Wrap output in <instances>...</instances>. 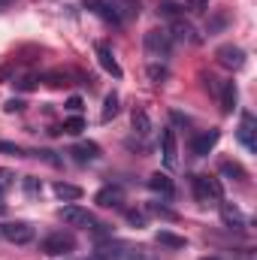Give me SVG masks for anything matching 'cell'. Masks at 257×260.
<instances>
[{
  "mask_svg": "<svg viewBox=\"0 0 257 260\" xmlns=\"http://www.w3.org/2000/svg\"><path fill=\"white\" fill-rule=\"evenodd\" d=\"M160 12H164V15H179V6H176V3H170V0H167V3H164V9H160Z\"/></svg>",
  "mask_w": 257,
  "mask_h": 260,
  "instance_id": "836d02e7",
  "label": "cell"
},
{
  "mask_svg": "<svg viewBox=\"0 0 257 260\" xmlns=\"http://www.w3.org/2000/svg\"><path fill=\"white\" fill-rule=\"evenodd\" d=\"M236 136H239V142H242L248 151H257V118H254V112H242Z\"/></svg>",
  "mask_w": 257,
  "mask_h": 260,
  "instance_id": "8992f818",
  "label": "cell"
},
{
  "mask_svg": "<svg viewBox=\"0 0 257 260\" xmlns=\"http://www.w3.org/2000/svg\"><path fill=\"white\" fill-rule=\"evenodd\" d=\"M94 203H97L100 209H121V206H124V191H121L118 185H106V188L97 191Z\"/></svg>",
  "mask_w": 257,
  "mask_h": 260,
  "instance_id": "9c48e42d",
  "label": "cell"
},
{
  "mask_svg": "<svg viewBox=\"0 0 257 260\" xmlns=\"http://www.w3.org/2000/svg\"><path fill=\"white\" fill-rule=\"evenodd\" d=\"M221 221H224L230 230H245V227H248L245 215H242L233 203H221Z\"/></svg>",
  "mask_w": 257,
  "mask_h": 260,
  "instance_id": "4fadbf2b",
  "label": "cell"
},
{
  "mask_svg": "<svg viewBox=\"0 0 257 260\" xmlns=\"http://www.w3.org/2000/svg\"><path fill=\"white\" fill-rule=\"evenodd\" d=\"M236 97H239L236 82H224V85H221V112H224V115H230V112L236 109Z\"/></svg>",
  "mask_w": 257,
  "mask_h": 260,
  "instance_id": "2e32d148",
  "label": "cell"
},
{
  "mask_svg": "<svg viewBox=\"0 0 257 260\" xmlns=\"http://www.w3.org/2000/svg\"><path fill=\"white\" fill-rule=\"evenodd\" d=\"M55 197L64 200V203H73L82 197V188L79 185H67V182H55Z\"/></svg>",
  "mask_w": 257,
  "mask_h": 260,
  "instance_id": "d6986e66",
  "label": "cell"
},
{
  "mask_svg": "<svg viewBox=\"0 0 257 260\" xmlns=\"http://www.w3.org/2000/svg\"><path fill=\"white\" fill-rule=\"evenodd\" d=\"M221 176L236 179V182H245V179H248V173H245L239 164H233V160H224V164H221Z\"/></svg>",
  "mask_w": 257,
  "mask_h": 260,
  "instance_id": "ffe728a7",
  "label": "cell"
},
{
  "mask_svg": "<svg viewBox=\"0 0 257 260\" xmlns=\"http://www.w3.org/2000/svg\"><path fill=\"white\" fill-rule=\"evenodd\" d=\"M154 242L164 245V248H188V239H185V236H176V233H170V230H157V233H154Z\"/></svg>",
  "mask_w": 257,
  "mask_h": 260,
  "instance_id": "ac0fdd59",
  "label": "cell"
},
{
  "mask_svg": "<svg viewBox=\"0 0 257 260\" xmlns=\"http://www.w3.org/2000/svg\"><path fill=\"white\" fill-rule=\"evenodd\" d=\"M194 197L200 206H215L224 200V188L215 176H194Z\"/></svg>",
  "mask_w": 257,
  "mask_h": 260,
  "instance_id": "7a4b0ae2",
  "label": "cell"
},
{
  "mask_svg": "<svg viewBox=\"0 0 257 260\" xmlns=\"http://www.w3.org/2000/svg\"><path fill=\"white\" fill-rule=\"evenodd\" d=\"M85 9L100 15L106 24H121V15L115 12V3H109V0H85Z\"/></svg>",
  "mask_w": 257,
  "mask_h": 260,
  "instance_id": "30bf717a",
  "label": "cell"
},
{
  "mask_svg": "<svg viewBox=\"0 0 257 260\" xmlns=\"http://www.w3.org/2000/svg\"><path fill=\"white\" fill-rule=\"evenodd\" d=\"M203 260H215V257H203Z\"/></svg>",
  "mask_w": 257,
  "mask_h": 260,
  "instance_id": "d590c367",
  "label": "cell"
},
{
  "mask_svg": "<svg viewBox=\"0 0 257 260\" xmlns=\"http://www.w3.org/2000/svg\"><path fill=\"white\" fill-rule=\"evenodd\" d=\"M0 151H3V154H12V157H21V154H24V151H21L18 145H12V142H0Z\"/></svg>",
  "mask_w": 257,
  "mask_h": 260,
  "instance_id": "f1b7e54d",
  "label": "cell"
},
{
  "mask_svg": "<svg viewBox=\"0 0 257 260\" xmlns=\"http://www.w3.org/2000/svg\"><path fill=\"white\" fill-rule=\"evenodd\" d=\"M15 88H21V91H30L34 85H37V76H30V73H24V76H18L15 82H12Z\"/></svg>",
  "mask_w": 257,
  "mask_h": 260,
  "instance_id": "4316f807",
  "label": "cell"
},
{
  "mask_svg": "<svg viewBox=\"0 0 257 260\" xmlns=\"http://www.w3.org/2000/svg\"><path fill=\"white\" fill-rule=\"evenodd\" d=\"M170 40H179V43H200L197 30H194L188 21H182V18L173 21V34H170Z\"/></svg>",
  "mask_w": 257,
  "mask_h": 260,
  "instance_id": "9a60e30c",
  "label": "cell"
},
{
  "mask_svg": "<svg viewBox=\"0 0 257 260\" xmlns=\"http://www.w3.org/2000/svg\"><path fill=\"white\" fill-rule=\"evenodd\" d=\"M215 58H218V64L227 67V70H242V67H245V52H242L239 46H233V43L221 46V49L215 52Z\"/></svg>",
  "mask_w": 257,
  "mask_h": 260,
  "instance_id": "ba28073f",
  "label": "cell"
},
{
  "mask_svg": "<svg viewBox=\"0 0 257 260\" xmlns=\"http://www.w3.org/2000/svg\"><path fill=\"white\" fill-rule=\"evenodd\" d=\"M76 248V236L73 233H64V230H58V233H49L43 242H40V251L43 254H49V257H64Z\"/></svg>",
  "mask_w": 257,
  "mask_h": 260,
  "instance_id": "277c9868",
  "label": "cell"
},
{
  "mask_svg": "<svg viewBox=\"0 0 257 260\" xmlns=\"http://www.w3.org/2000/svg\"><path fill=\"white\" fill-rule=\"evenodd\" d=\"M148 76H151V82H160V79L167 76V67H157V64H151V67H148Z\"/></svg>",
  "mask_w": 257,
  "mask_h": 260,
  "instance_id": "f546056e",
  "label": "cell"
},
{
  "mask_svg": "<svg viewBox=\"0 0 257 260\" xmlns=\"http://www.w3.org/2000/svg\"><path fill=\"white\" fill-rule=\"evenodd\" d=\"M118 115V94H106V100H103V121H109V118H115Z\"/></svg>",
  "mask_w": 257,
  "mask_h": 260,
  "instance_id": "7402d4cb",
  "label": "cell"
},
{
  "mask_svg": "<svg viewBox=\"0 0 257 260\" xmlns=\"http://www.w3.org/2000/svg\"><path fill=\"white\" fill-rule=\"evenodd\" d=\"M58 215H61V221H64L67 227H79V230H97V233H103V227H106V224H100V221H97V218H94L88 209H82V206H73V203H70V206H64Z\"/></svg>",
  "mask_w": 257,
  "mask_h": 260,
  "instance_id": "6da1fadb",
  "label": "cell"
},
{
  "mask_svg": "<svg viewBox=\"0 0 257 260\" xmlns=\"http://www.w3.org/2000/svg\"><path fill=\"white\" fill-rule=\"evenodd\" d=\"M185 9L194 12V15H203L209 9V0H185Z\"/></svg>",
  "mask_w": 257,
  "mask_h": 260,
  "instance_id": "484cf974",
  "label": "cell"
},
{
  "mask_svg": "<svg viewBox=\"0 0 257 260\" xmlns=\"http://www.w3.org/2000/svg\"><path fill=\"white\" fill-rule=\"evenodd\" d=\"M133 130H136L139 136H148V133H151V118H148L142 109H133Z\"/></svg>",
  "mask_w": 257,
  "mask_h": 260,
  "instance_id": "44dd1931",
  "label": "cell"
},
{
  "mask_svg": "<svg viewBox=\"0 0 257 260\" xmlns=\"http://www.w3.org/2000/svg\"><path fill=\"white\" fill-rule=\"evenodd\" d=\"M73 154H76L79 164H88V160L100 157V145L97 142H79V145H73Z\"/></svg>",
  "mask_w": 257,
  "mask_h": 260,
  "instance_id": "e0dca14e",
  "label": "cell"
},
{
  "mask_svg": "<svg viewBox=\"0 0 257 260\" xmlns=\"http://www.w3.org/2000/svg\"><path fill=\"white\" fill-rule=\"evenodd\" d=\"M148 212H151V215H160V218H170V221L176 218V212H170V209H164L160 203H148Z\"/></svg>",
  "mask_w": 257,
  "mask_h": 260,
  "instance_id": "83f0119b",
  "label": "cell"
},
{
  "mask_svg": "<svg viewBox=\"0 0 257 260\" xmlns=\"http://www.w3.org/2000/svg\"><path fill=\"white\" fill-rule=\"evenodd\" d=\"M160 154H164L167 170H173L179 164V142H176V130L173 127H164V133H160Z\"/></svg>",
  "mask_w": 257,
  "mask_h": 260,
  "instance_id": "52a82bcc",
  "label": "cell"
},
{
  "mask_svg": "<svg viewBox=\"0 0 257 260\" xmlns=\"http://www.w3.org/2000/svg\"><path fill=\"white\" fill-rule=\"evenodd\" d=\"M221 24H224V15H215V21H212V24H209V34H212V30H218V27H221Z\"/></svg>",
  "mask_w": 257,
  "mask_h": 260,
  "instance_id": "e575fe53",
  "label": "cell"
},
{
  "mask_svg": "<svg viewBox=\"0 0 257 260\" xmlns=\"http://www.w3.org/2000/svg\"><path fill=\"white\" fill-rule=\"evenodd\" d=\"M218 130H203L200 136H194V142H191V151L197 154V157H206L212 148H215V142H218Z\"/></svg>",
  "mask_w": 257,
  "mask_h": 260,
  "instance_id": "7c38bea8",
  "label": "cell"
},
{
  "mask_svg": "<svg viewBox=\"0 0 257 260\" xmlns=\"http://www.w3.org/2000/svg\"><path fill=\"white\" fill-rule=\"evenodd\" d=\"M0 236L12 245H27V242H34L37 233L27 221H9V224H0Z\"/></svg>",
  "mask_w": 257,
  "mask_h": 260,
  "instance_id": "5b68a950",
  "label": "cell"
},
{
  "mask_svg": "<svg viewBox=\"0 0 257 260\" xmlns=\"http://www.w3.org/2000/svg\"><path fill=\"white\" fill-rule=\"evenodd\" d=\"M67 109H70L73 115H79V112H82V97H70V100H67Z\"/></svg>",
  "mask_w": 257,
  "mask_h": 260,
  "instance_id": "1f68e13d",
  "label": "cell"
},
{
  "mask_svg": "<svg viewBox=\"0 0 257 260\" xmlns=\"http://www.w3.org/2000/svg\"><path fill=\"white\" fill-rule=\"evenodd\" d=\"M82 130H85V118L82 115H73V118L64 121V133H70V136H79Z\"/></svg>",
  "mask_w": 257,
  "mask_h": 260,
  "instance_id": "603a6c76",
  "label": "cell"
},
{
  "mask_svg": "<svg viewBox=\"0 0 257 260\" xmlns=\"http://www.w3.org/2000/svg\"><path fill=\"white\" fill-rule=\"evenodd\" d=\"M170 52H173L170 30L154 27V30H148V34H145V55H148L151 61H164V58H170Z\"/></svg>",
  "mask_w": 257,
  "mask_h": 260,
  "instance_id": "3957f363",
  "label": "cell"
},
{
  "mask_svg": "<svg viewBox=\"0 0 257 260\" xmlns=\"http://www.w3.org/2000/svg\"><path fill=\"white\" fill-rule=\"evenodd\" d=\"M21 185H24V194H27V197H40V194H43V182H40V179H34V176H24V182H21Z\"/></svg>",
  "mask_w": 257,
  "mask_h": 260,
  "instance_id": "cb8c5ba5",
  "label": "cell"
},
{
  "mask_svg": "<svg viewBox=\"0 0 257 260\" xmlns=\"http://www.w3.org/2000/svg\"><path fill=\"white\" fill-rule=\"evenodd\" d=\"M127 221L136 224V227H142V224H145V215H142V212H127Z\"/></svg>",
  "mask_w": 257,
  "mask_h": 260,
  "instance_id": "d6a6232c",
  "label": "cell"
},
{
  "mask_svg": "<svg viewBox=\"0 0 257 260\" xmlns=\"http://www.w3.org/2000/svg\"><path fill=\"white\" fill-rule=\"evenodd\" d=\"M3 109H6V112H21V109H24V100H6Z\"/></svg>",
  "mask_w": 257,
  "mask_h": 260,
  "instance_id": "4dcf8cb0",
  "label": "cell"
},
{
  "mask_svg": "<svg viewBox=\"0 0 257 260\" xmlns=\"http://www.w3.org/2000/svg\"><path fill=\"white\" fill-rule=\"evenodd\" d=\"M12 185H15V173H12V170H3V167H0V194H6V191H9Z\"/></svg>",
  "mask_w": 257,
  "mask_h": 260,
  "instance_id": "d4e9b609",
  "label": "cell"
},
{
  "mask_svg": "<svg viewBox=\"0 0 257 260\" xmlns=\"http://www.w3.org/2000/svg\"><path fill=\"white\" fill-rule=\"evenodd\" d=\"M94 52H97V61H100V67L109 73V76H115V79H121V64L115 61V52L106 46V43H97L94 46Z\"/></svg>",
  "mask_w": 257,
  "mask_h": 260,
  "instance_id": "8fae6325",
  "label": "cell"
},
{
  "mask_svg": "<svg viewBox=\"0 0 257 260\" xmlns=\"http://www.w3.org/2000/svg\"><path fill=\"white\" fill-rule=\"evenodd\" d=\"M148 188H151L154 194H160V197H173L176 194V185H173V179H170L167 173H154V176H148Z\"/></svg>",
  "mask_w": 257,
  "mask_h": 260,
  "instance_id": "5bb4252c",
  "label": "cell"
}]
</instances>
